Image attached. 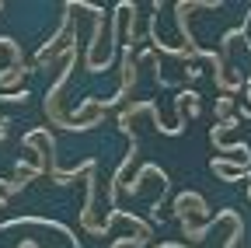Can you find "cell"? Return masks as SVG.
<instances>
[{
    "mask_svg": "<svg viewBox=\"0 0 251 248\" xmlns=\"http://www.w3.org/2000/svg\"><path fill=\"white\" fill-rule=\"evenodd\" d=\"M0 140H4V130H0Z\"/></svg>",
    "mask_w": 251,
    "mask_h": 248,
    "instance_id": "obj_1",
    "label": "cell"
}]
</instances>
